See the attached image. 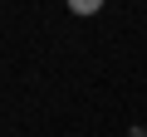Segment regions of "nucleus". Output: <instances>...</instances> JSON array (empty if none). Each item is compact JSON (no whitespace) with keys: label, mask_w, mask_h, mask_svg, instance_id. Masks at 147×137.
Here are the masks:
<instances>
[{"label":"nucleus","mask_w":147,"mask_h":137,"mask_svg":"<svg viewBox=\"0 0 147 137\" xmlns=\"http://www.w3.org/2000/svg\"><path fill=\"white\" fill-rule=\"evenodd\" d=\"M69 10H74V15H98L103 0H69Z\"/></svg>","instance_id":"obj_1"}]
</instances>
